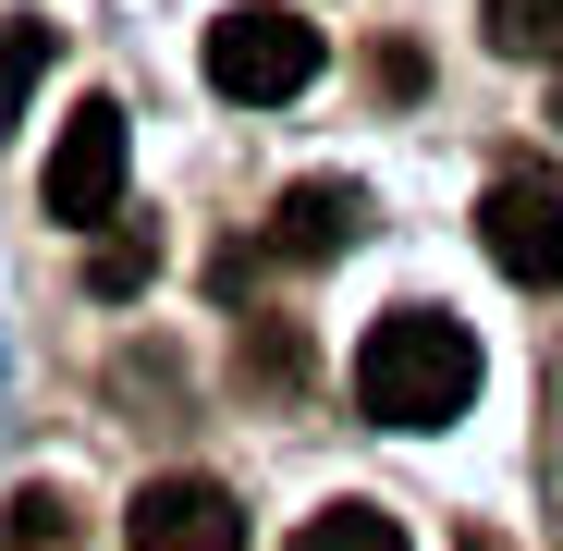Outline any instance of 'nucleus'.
<instances>
[{
	"label": "nucleus",
	"instance_id": "4",
	"mask_svg": "<svg viewBox=\"0 0 563 551\" xmlns=\"http://www.w3.org/2000/svg\"><path fill=\"white\" fill-rule=\"evenodd\" d=\"M478 245H490L503 283H527V295H551V283H563V184H551L539 159L490 172V197H478Z\"/></svg>",
	"mask_w": 563,
	"mask_h": 551
},
{
	"label": "nucleus",
	"instance_id": "13",
	"mask_svg": "<svg viewBox=\"0 0 563 551\" xmlns=\"http://www.w3.org/2000/svg\"><path fill=\"white\" fill-rule=\"evenodd\" d=\"M551 123H563V86H551Z\"/></svg>",
	"mask_w": 563,
	"mask_h": 551
},
{
	"label": "nucleus",
	"instance_id": "5",
	"mask_svg": "<svg viewBox=\"0 0 563 551\" xmlns=\"http://www.w3.org/2000/svg\"><path fill=\"white\" fill-rule=\"evenodd\" d=\"M123 551H245V503L221 478H147L123 503Z\"/></svg>",
	"mask_w": 563,
	"mask_h": 551
},
{
	"label": "nucleus",
	"instance_id": "10",
	"mask_svg": "<svg viewBox=\"0 0 563 551\" xmlns=\"http://www.w3.org/2000/svg\"><path fill=\"white\" fill-rule=\"evenodd\" d=\"M49 49H62L49 25H13V37H0V123H13V111L37 99V74H49Z\"/></svg>",
	"mask_w": 563,
	"mask_h": 551
},
{
	"label": "nucleus",
	"instance_id": "1",
	"mask_svg": "<svg viewBox=\"0 0 563 551\" xmlns=\"http://www.w3.org/2000/svg\"><path fill=\"white\" fill-rule=\"evenodd\" d=\"M478 405V331L453 307H393L355 343V417L367 429H453Z\"/></svg>",
	"mask_w": 563,
	"mask_h": 551
},
{
	"label": "nucleus",
	"instance_id": "11",
	"mask_svg": "<svg viewBox=\"0 0 563 551\" xmlns=\"http://www.w3.org/2000/svg\"><path fill=\"white\" fill-rule=\"evenodd\" d=\"M86 283H99V295H135V283H147V245H135V233L99 245V269H86Z\"/></svg>",
	"mask_w": 563,
	"mask_h": 551
},
{
	"label": "nucleus",
	"instance_id": "3",
	"mask_svg": "<svg viewBox=\"0 0 563 551\" xmlns=\"http://www.w3.org/2000/svg\"><path fill=\"white\" fill-rule=\"evenodd\" d=\"M123 172H135V135H123V99H74L62 135H49V184H37V209L62 233H99L123 209Z\"/></svg>",
	"mask_w": 563,
	"mask_h": 551
},
{
	"label": "nucleus",
	"instance_id": "2",
	"mask_svg": "<svg viewBox=\"0 0 563 551\" xmlns=\"http://www.w3.org/2000/svg\"><path fill=\"white\" fill-rule=\"evenodd\" d=\"M319 62H331V37H319L307 13H282V0H245V13L209 25V86H221V99H245V111L307 99Z\"/></svg>",
	"mask_w": 563,
	"mask_h": 551
},
{
	"label": "nucleus",
	"instance_id": "9",
	"mask_svg": "<svg viewBox=\"0 0 563 551\" xmlns=\"http://www.w3.org/2000/svg\"><path fill=\"white\" fill-rule=\"evenodd\" d=\"M490 37L515 62H563V0H490Z\"/></svg>",
	"mask_w": 563,
	"mask_h": 551
},
{
	"label": "nucleus",
	"instance_id": "12",
	"mask_svg": "<svg viewBox=\"0 0 563 551\" xmlns=\"http://www.w3.org/2000/svg\"><path fill=\"white\" fill-rule=\"evenodd\" d=\"M465 551H503V539H490V527H478V539H465Z\"/></svg>",
	"mask_w": 563,
	"mask_h": 551
},
{
	"label": "nucleus",
	"instance_id": "8",
	"mask_svg": "<svg viewBox=\"0 0 563 551\" xmlns=\"http://www.w3.org/2000/svg\"><path fill=\"white\" fill-rule=\"evenodd\" d=\"M295 551H405V527H393L380 503H319V515L295 527Z\"/></svg>",
	"mask_w": 563,
	"mask_h": 551
},
{
	"label": "nucleus",
	"instance_id": "7",
	"mask_svg": "<svg viewBox=\"0 0 563 551\" xmlns=\"http://www.w3.org/2000/svg\"><path fill=\"white\" fill-rule=\"evenodd\" d=\"M0 551H86V515L62 491H13L0 503Z\"/></svg>",
	"mask_w": 563,
	"mask_h": 551
},
{
	"label": "nucleus",
	"instance_id": "6",
	"mask_svg": "<svg viewBox=\"0 0 563 551\" xmlns=\"http://www.w3.org/2000/svg\"><path fill=\"white\" fill-rule=\"evenodd\" d=\"M367 233V184L319 172V184H282V209H269V257H343Z\"/></svg>",
	"mask_w": 563,
	"mask_h": 551
}]
</instances>
